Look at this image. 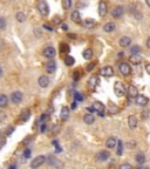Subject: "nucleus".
I'll use <instances>...</instances> for the list:
<instances>
[{"label": "nucleus", "mask_w": 150, "mask_h": 169, "mask_svg": "<svg viewBox=\"0 0 150 169\" xmlns=\"http://www.w3.org/2000/svg\"><path fill=\"white\" fill-rule=\"evenodd\" d=\"M140 52H141V48H140V46H137V45H135V46H133V47L130 48V53H131V54H140Z\"/></svg>", "instance_id": "33"}, {"label": "nucleus", "mask_w": 150, "mask_h": 169, "mask_svg": "<svg viewBox=\"0 0 150 169\" xmlns=\"http://www.w3.org/2000/svg\"><path fill=\"white\" fill-rule=\"evenodd\" d=\"M76 106H78V104H76V101H74L73 106H72V108H73V109H75V108H76Z\"/></svg>", "instance_id": "49"}, {"label": "nucleus", "mask_w": 150, "mask_h": 169, "mask_svg": "<svg viewBox=\"0 0 150 169\" xmlns=\"http://www.w3.org/2000/svg\"><path fill=\"white\" fill-rule=\"evenodd\" d=\"M114 92H115V94H116V96H123L124 95V93H125V86L120 82V81H117V82H115V85H114Z\"/></svg>", "instance_id": "3"}, {"label": "nucleus", "mask_w": 150, "mask_h": 169, "mask_svg": "<svg viewBox=\"0 0 150 169\" xmlns=\"http://www.w3.org/2000/svg\"><path fill=\"white\" fill-rule=\"evenodd\" d=\"M119 58H123V53H119Z\"/></svg>", "instance_id": "52"}, {"label": "nucleus", "mask_w": 150, "mask_h": 169, "mask_svg": "<svg viewBox=\"0 0 150 169\" xmlns=\"http://www.w3.org/2000/svg\"><path fill=\"white\" fill-rule=\"evenodd\" d=\"M5 120H6V114L0 110V122H4Z\"/></svg>", "instance_id": "36"}, {"label": "nucleus", "mask_w": 150, "mask_h": 169, "mask_svg": "<svg viewBox=\"0 0 150 169\" xmlns=\"http://www.w3.org/2000/svg\"><path fill=\"white\" fill-rule=\"evenodd\" d=\"M83 121H85V123H87V125H91V123H94L95 122V118H94V115H91V114H86L85 116H83Z\"/></svg>", "instance_id": "23"}, {"label": "nucleus", "mask_w": 150, "mask_h": 169, "mask_svg": "<svg viewBox=\"0 0 150 169\" xmlns=\"http://www.w3.org/2000/svg\"><path fill=\"white\" fill-rule=\"evenodd\" d=\"M101 75L110 78V76L114 75V69H113V67H110V66H106V67H103L101 69Z\"/></svg>", "instance_id": "14"}, {"label": "nucleus", "mask_w": 150, "mask_h": 169, "mask_svg": "<svg viewBox=\"0 0 150 169\" xmlns=\"http://www.w3.org/2000/svg\"><path fill=\"white\" fill-rule=\"evenodd\" d=\"M148 113H149L148 110H143V112H142V116H143V118H147V116H148Z\"/></svg>", "instance_id": "41"}, {"label": "nucleus", "mask_w": 150, "mask_h": 169, "mask_svg": "<svg viewBox=\"0 0 150 169\" xmlns=\"http://www.w3.org/2000/svg\"><path fill=\"white\" fill-rule=\"evenodd\" d=\"M123 153V143L121 140H117V150H116V154L117 155H122Z\"/></svg>", "instance_id": "32"}, {"label": "nucleus", "mask_w": 150, "mask_h": 169, "mask_svg": "<svg viewBox=\"0 0 150 169\" xmlns=\"http://www.w3.org/2000/svg\"><path fill=\"white\" fill-rule=\"evenodd\" d=\"M2 46H4V45H2V41H1V40H0V51H1V49H2Z\"/></svg>", "instance_id": "50"}, {"label": "nucleus", "mask_w": 150, "mask_h": 169, "mask_svg": "<svg viewBox=\"0 0 150 169\" xmlns=\"http://www.w3.org/2000/svg\"><path fill=\"white\" fill-rule=\"evenodd\" d=\"M45 131H46V125H45V123H43V125H42V126H41V132H42V133H43V132H45Z\"/></svg>", "instance_id": "44"}, {"label": "nucleus", "mask_w": 150, "mask_h": 169, "mask_svg": "<svg viewBox=\"0 0 150 169\" xmlns=\"http://www.w3.org/2000/svg\"><path fill=\"white\" fill-rule=\"evenodd\" d=\"M123 13H124V8H123L122 6H116V7H114V9H113V12H112V15H113L114 18L119 19V18H121V17L123 15Z\"/></svg>", "instance_id": "11"}, {"label": "nucleus", "mask_w": 150, "mask_h": 169, "mask_svg": "<svg viewBox=\"0 0 150 169\" xmlns=\"http://www.w3.org/2000/svg\"><path fill=\"white\" fill-rule=\"evenodd\" d=\"M30 156V149H26V150L24 152V157H25V159H28Z\"/></svg>", "instance_id": "38"}, {"label": "nucleus", "mask_w": 150, "mask_h": 169, "mask_svg": "<svg viewBox=\"0 0 150 169\" xmlns=\"http://www.w3.org/2000/svg\"><path fill=\"white\" fill-rule=\"evenodd\" d=\"M30 115V112L28 109H22L21 113H20V115H19V119H20L21 121H26V120H28Z\"/></svg>", "instance_id": "22"}, {"label": "nucleus", "mask_w": 150, "mask_h": 169, "mask_svg": "<svg viewBox=\"0 0 150 169\" xmlns=\"http://www.w3.org/2000/svg\"><path fill=\"white\" fill-rule=\"evenodd\" d=\"M63 6L66 8H70L72 7V0H63Z\"/></svg>", "instance_id": "35"}, {"label": "nucleus", "mask_w": 150, "mask_h": 169, "mask_svg": "<svg viewBox=\"0 0 150 169\" xmlns=\"http://www.w3.org/2000/svg\"><path fill=\"white\" fill-rule=\"evenodd\" d=\"M1 75H2V67L0 66V76H1Z\"/></svg>", "instance_id": "51"}, {"label": "nucleus", "mask_w": 150, "mask_h": 169, "mask_svg": "<svg viewBox=\"0 0 150 169\" xmlns=\"http://www.w3.org/2000/svg\"><path fill=\"white\" fill-rule=\"evenodd\" d=\"M55 54H57V51H55V48L54 47H46L45 48V51H43V55L46 57V58H49V59H53L54 57H55Z\"/></svg>", "instance_id": "8"}, {"label": "nucleus", "mask_w": 150, "mask_h": 169, "mask_svg": "<svg viewBox=\"0 0 150 169\" xmlns=\"http://www.w3.org/2000/svg\"><path fill=\"white\" fill-rule=\"evenodd\" d=\"M70 19L73 20V21H75V22H81V15H80V12L79 11H73L72 12V14H70Z\"/></svg>", "instance_id": "19"}, {"label": "nucleus", "mask_w": 150, "mask_h": 169, "mask_svg": "<svg viewBox=\"0 0 150 169\" xmlns=\"http://www.w3.org/2000/svg\"><path fill=\"white\" fill-rule=\"evenodd\" d=\"M62 30H63V31H67V30H68V25H67V24H63V25H62Z\"/></svg>", "instance_id": "43"}, {"label": "nucleus", "mask_w": 150, "mask_h": 169, "mask_svg": "<svg viewBox=\"0 0 150 169\" xmlns=\"http://www.w3.org/2000/svg\"><path fill=\"white\" fill-rule=\"evenodd\" d=\"M119 69H120V72L122 73V75H124V76H128V75L131 73V68L129 66V64H127V62H122V64H120Z\"/></svg>", "instance_id": "4"}, {"label": "nucleus", "mask_w": 150, "mask_h": 169, "mask_svg": "<svg viewBox=\"0 0 150 169\" xmlns=\"http://www.w3.org/2000/svg\"><path fill=\"white\" fill-rule=\"evenodd\" d=\"M146 1H147V5L150 7V0H146Z\"/></svg>", "instance_id": "53"}, {"label": "nucleus", "mask_w": 150, "mask_h": 169, "mask_svg": "<svg viewBox=\"0 0 150 169\" xmlns=\"http://www.w3.org/2000/svg\"><path fill=\"white\" fill-rule=\"evenodd\" d=\"M120 168L121 169H125V168L130 169V168H133V167H131V165H129V163H123V165H121L120 166Z\"/></svg>", "instance_id": "37"}, {"label": "nucleus", "mask_w": 150, "mask_h": 169, "mask_svg": "<svg viewBox=\"0 0 150 169\" xmlns=\"http://www.w3.org/2000/svg\"><path fill=\"white\" fill-rule=\"evenodd\" d=\"M146 69H147V72H148V73L150 74V64H148V65L146 66Z\"/></svg>", "instance_id": "47"}, {"label": "nucleus", "mask_w": 150, "mask_h": 169, "mask_svg": "<svg viewBox=\"0 0 150 169\" xmlns=\"http://www.w3.org/2000/svg\"><path fill=\"white\" fill-rule=\"evenodd\" d=\"M46 70H47L49 74L54 73V72L57 70V62H55V61H53V60L48 61V62L46 64Z\"/></svg>", "instance_id": "15"}, {"label": "nucleus", "mask_w": 150, "mask_h": 169, "mask_svg": "<svg viewBox=\"0 0 150 169\" xmlns=\"http://www.w3.org/2000/svg\"><path fill=\"white\" fill-rule=\"evenodd\" d=\"M38 11L41 15H48L49 13V6L45 0H40L38 2Z\"/></svg>", "instance_id": "1"}, {"label": "nucleus", "mask_w": 150, "mask_h": 169, "mask_svg": "<svg viewBox=\"0 0 150 169\" xmlns=\"http://www.w3.org/2000/svg\"><path fill=\"white\" fill-rule=\"evenodd\" d=\"M131 44V39L129 36H122L120 39V46L121 47H128Z\"/></svg>", "instance_id": "18"}, {"label": "nucleus", "mask_w": 150, "mask_h": 169, "mask_svg": "<svg viewBox=\"0 0 150 169\" xmlns=\"http://www.w3.org/2000/svg\"><path fill=\"white\" fill-rule=\"evenodd\" d=\"M93 109L96 112V113H99L100 115H103V113H104V106H103V103H101L100 101H95L93 103Z\"/></svg>", "instance_id": "6"}, {"label": "nucleus", "mask_w": 150, "mask_h": 169, "mask_svg": "<svg viewBox=\"0 0 150 169\" xmlns=\"http://www.w3.org/2000/svg\"><path fill=\"white\" fill-rule=\"evenodd\" d=\"M74 62H75V60H74V58H73V57L67 55V57L64 58V64H66V66H73V65H74Z\"/></svg>", "instance_id": "29"}, {"label": "nucleus", "mask_w": 150, "mask_h": 169, "mask_svg": "<svg viewBox=\"0 0 150 169\" xmlns=\"http://www.w3.org/2000/svg\"><path fill=\"white\" fill-rule=\"evenodd\" d=\"M8 103V98L5 94H0V108L6 107Z\"/></svg>", "instance_id": "25"}, {"label": "nucleus", "mask_w": 150, "mask_h": 169, "mask_svg": "<svg viewBox=\"0 0 150 169\" xmlns=\"http://www.w3.org/2000/svg\"><path fill=\"white\" fill-rule=\"evenodd\" d=\"M109 156H110V153L108 152V150H101L100 153H97V155H96V160L97 161H106V160H108L109 159Z\"/></svg>", "instance_id": "9"}, {"label": "nucleus", "mask_w": 150, "mask_h": 169, "mask_svg": "<svg viewBox=\"0 0 150 169\" xmlns=\"http://www.w3.org/2000/svg\"><path fill=\"white\" fill-rule=\"evenodd\" d=\"M97 83H99V79H97V76H96V75H93V76L89 79V81H88L89 88H95Z\"/></svg>", "instance_id": "24"}, {"label": "nucleus", "mask_w": 150, "mask_h": 169, "mask_svg": "<svg viewBox=\"0 0 150 169\" xmlns=\"http://www.w3.org/2000/svg\"><path fill=\"white\" fill-rule=\"evenodd\" d=\"M147 47L150 49V36L148 38V40H147Z\"/></svg>", "instance_id": "45"}, {"label": "nucleus", "mask_w": 150, "mask_h": 169, "mask_svg": "<svg viewBox=\"0 0 150 169\" xmlns=\"http://www.w3.org/2000/svg\"><path fill=\"white\" fill-rule=\"evenodd\" d=\"M83 98H82V95L80 94V93H75V100H78V101H81Z\"/></svg>", "instance_id": "39"}, {"label": "nucleus", "mask_w": 150, "mask_h": 169, "mask_svg": "<svg viewBox=\"0 0 150 169\" xmlns=\"http://www.w3.org/2000/svg\"><path fill=\"white\" fill-rule=\"evenodd\" d=\"M68 115H69V109L67 107H62V109H61V119L64 120V119L68 118Z\"/></svg>", "instance_id": "30"}, {"label": "nucleus", "mask_w": 150, "mask_h": 169, "mask_svg": "<svg viewBox=\"0 0 150 169\" xmlns=\"http://www.w3.org/2000/svg\"><path fill=\"white\" fill-rule=\"evenodd\" d=\"M137 125H138L137 118H136L135 115H130V116L128 118V126H129V128H130V129H136Z\"/></svg>", "instance_id": "13"}, {"label": "nucleus", "mask_w": 150, "mask_h": 169, "mask_svg": "<svg viewBox=\"0 0 150 169\" xmlns=\"http://www.w3.org/2000/svg\"><path fill=\"white\" fill-rule=\"evenodd\" d=\"M45 161H46V156H45V155H39V156H36L34 160H32V162H30V168L35 169V168H38V167H40V166H42V165L45 163Z\"/></svg>", "instance_id": "2"}, {"label": "nucleus", "mask_w": 150, "mask_h": 169, "mask_svg": "<svg viewBox=\"0 0 150 169\" xmlns=\"http://www.w3.org/2000/svg\"><path fill=\"white\" fill-rule=\"evenodd\" d=\"M135 160H136V162H137V163L142 165V163H144V162H146V156H144L142 153H138V154L135 156Z\"/></svg>", "instance_id": "28"}, {"label": "nucleus", "mask_w": 150, "mask_h": 169, "mask_svg": "<svg viewBox=\"0 0 150 169\" xmlns=\"http://www.w3.org/2000/svg\"><path fill=\"white\" fill-rule=\"evenodd\" d=\"M68 36H69L70 39H74V38H76V36H75V34H68Z\"/></svg>", "instance_id": "48"}, {"label": "nucleus", "mask_w": 150, "mask_h": 169, "mask_svg": "<svg viewBox=\"0 0 150 169\" xmlns=\"http://www.w3.org/2000/svg\"><path fill=\"white\" fill-rule=\"evenodd\" d=\"M107 12H108V6H107V4H106L104 1H100V2H99V15H100V17H106Z\"/></svg>", "instance_id": "5"}, {"label": "nucleus", "mask_w": 150, "mask_h": 169, "mask_svg": "<svg viewBox=\"0 0 150 169\" xmlns=\"http://www.w3.org/2000/svg\"><path fill=\"white\" fill-rule=\"evenodd\" d=\"M129 61H130L133 65H140L141 61H142V58H141L138 54H131V57L129 58Z\"/></svg>", "instance_id": "16"}, {"label": "nucleus", "mask_w": 150, "mask_h": 169, "mask_svg": "<svg viewBox=\"0 0 150 169\" xmlns=\"http://www.w3.org/2000/svg\"><path fill=\"white\" fill-rule=\"evenodd\" d=\"M135 101H136L137 104H140V106H147L148 102H149V99H148L147 96H144V95L137 94V96L135 98Z\"/></svg>", "instance_id": "12"}, {"label": "nucleus", "mask_w": 150, "mask_h": 169, "mask_svg": "<svg viewBox=\"0 0 150 169\" xmlns=\"http://www.w3.org/2000/svg\"><path fill=\"white\" fill-rule=\"evenodd\" d=\"M94 66H95L94 64H89V65H88V67H87V70H91V69L94 68Z\"/></svg>", "instance_id": "42"}, {"label": "nucleus", "mask_w": 150, "mask_h": 169, "mask_svg": "<svg viewBox=\"0 0 150 169\" xmlns=\"http://www.w3.org/2000/svg\"><path fill=\"white\" fill-rule=\"evenodd\" d=\"M38 82H39V86H40L41 88H46V87H48V85H49V78H48L47 75H41V76L39 78Z\"/></svg>", "instance_id": "10"}, {"label": "nucleus", "mask_w": 150, "mask_h": 169, "mask_svg": "<svg viewBox=\"0 0 150 169\" xmlns=\"http://www.w3.org/2000/svg\"><path fill=\"white\" fill-rule=\"evenodd\" d=\"M116 144H117V140H116L115 137H109V139L107 140V142H106V146H107L109 149L115 148V147H116Z\"/></svg>", "instance_id": "20"}, {"label": "nucleus", "mask_w": 150, "mask_h": 169, "mask_svg": "<svg viewBox=\"0 0 150 169\" xmlns=\"http://www.w3.org/2000/svg\"><path fill=\"white\" fill-rule=\"evenodd\" d=\"M6 28V19L4 17H0V30L4 31Z\"/></svg>", "instance_id": "34"}, {"label": "nucleus", "mask_w": 150, "mask_h": 169, "mask_svg": "<svg viewBox=\"0 0 150 169\" xmlns=\"http://www.w3.org/2000/svg\"><path fill=\"white\" fill-rule=\"evenodd\" d=\"M83 26H85V27H87V28H91V27H94V26H95V21H94L93 19H87V20H85Z\"/></svg>", "instance_id": "31"}, {"label": "nucleus", "mask_w": 150, "mask_h": 169, "mask_svg": "<svg viewBox=\"0 0 150 169\" xmlns=\"http://www.w3.org/2000/svg\"><path fill=\"white\" fill-rule=\"evenodd\" d=\"M53 21H54V24H57V25H58V24H60V22H61V19H60V17H55V18H54V20H53Z\"/></svg>", "instance_id": "40"}, {"label": "nucleus", "mask_w": 150, "mask_h": 169, "mask_svg": "<svg viewBox=\"0 0 150 169\" xmlns=\"http://www.w3.org/2000/svg\"><path fill=\"white\" fill-rule=\"evenodd\" d=\"M15 18H17V20H18L19 22H24V21H26V19H27L26 14L22 13V12H18L17 15H15Z\"/></svg>", "instance_id": "27"}, {"label": "nucleus", "mask_w": 150, "mask_h": 169, "mask_svg": "<svg viewBox=\"0 0 150 169\" xmlns=\"http://www.w3.org/2000/svg\"><path fill=\"white\" fill-rule=\"evenodd\" d=\"M115 28H116V25H115L114 22H107V24L103 26V31H104V32H107V33L113 32Z\"/></svg>", "instance_id": "21"}, {"label": "nucleus", "mask_w": 150, "mask_h": 169, "mask_svg": "<svg viewBox=\"0 0 150 169\" xmlns=\"http://www.w3.org/2000/svg\"><path fill=\"white\" fill-rule=\"evenodd\" d=\"M82 55H83V58H85L86 60H90V59L93 58V51H91L90 48H87V49L83 51Z\"/></svg>", "instance_id": "26"}, {"label": "nucleus", "mask_w": 150, "mask_h": 169, "mask_svg": "<svg viewBox=\"0 0 150 169\" xmlns=\"http://www.w3.org/2000/svg\"><path fill=\"white\" fill-rule=\"evenodd\" d=\"M22 99H24V96H22V93H20V92H13L12 94H11V100L13 103H20V102L22 101Z\"/></svg>", "instance_id": "7"}, {"label": "nucleus", "mask_w": 150, "mask_h": 169, "mask_svg": "<svg viewBox=\"0 0 150 169\" xmlns=\"http://www.w3.org/2000/svg\"><path fill=\"white\" fill-rule=\"evenodd\" d=\"M137 94H138L137 88H136L134 85H130V86L128 87V95H129L130 98H136Z\"/></svg>", "instance_id": "17"}, {"label": "nucleus", "mask_w": 150, "mask_h": 169, "mask_svg": "<svg viewBox=\"0 0 150 169\" xmlns=\"http://www.w3.org/2000/svg\"><path fill=\"white\" fill-rule=\"evenodd\" d=\"M43 27H45V28H47V30H48L49 32H52V31H53V28H51V27H49V26H47V25H45Z\"/></svg>", "instance_id": "46"}]
</instances>
